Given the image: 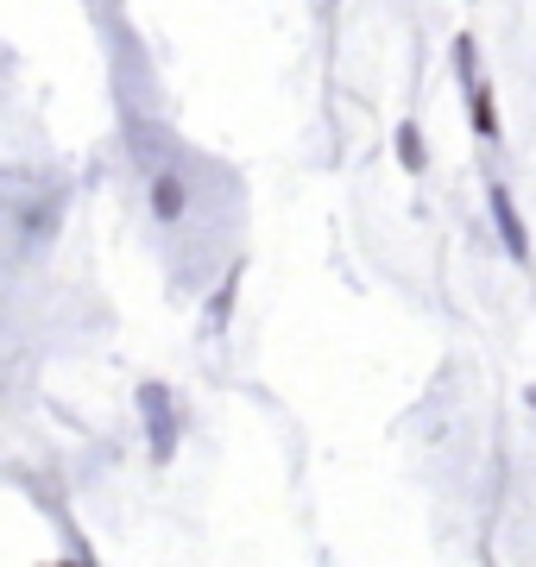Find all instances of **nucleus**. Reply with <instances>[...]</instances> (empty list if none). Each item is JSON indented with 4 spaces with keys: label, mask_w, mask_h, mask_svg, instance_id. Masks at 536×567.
I'll return each instance as SVG.
<instances>
[{
    "label": "nucleus",
    "mask_w": 536,
    "mask_h": 567,
    "mask_svg": "<svg viewBox=\"0 0 536 567\" xmlns=\"http://www.w3.org/2000/svg\"><path fill=\"white\" fill-rule=\"evenodd\" d=\"M140 416H145V447H152V461L171 466V461H177V442H184V416H177L171 385L145 379V385H140Z\"/></svg>",
    "instance_id": "2"
},
{
    "label": "nucleus",
    "mask_w": 536,
    "mask_h": 567,
    "mask_svg": "<svg viewBox=\"0 0 536 567\" xmlns=\"http://www.w3.org/2000/svg\"><path fill=\"white\" fill-rule=\"evenodd\" d=\"M467 114H474V133L480 140H498V102L486 82H467Z\"/></svg>",
    "instance_id": "5"
},
{
    "label": "nucleus",
    "mask_w": 536,
    "mask_h": 567,
    "mask_svg": "<svg viewBox=\"0 0 536 567\" xmlns=\"http://www.w3.org/2000/svg\"><path fill=\"white\" fill-rule=\"evenodd\" d=\"M486 203H493V227H498V240H505V252H512V265H530V234H524V215H517L512 189L493 183V189H486Z\"/></svg>",
    "instance_id": "3"
},
{
    "label": "nucleus",
    "mask_w": 536,
    "mask_h": 567,
    "mask_svg": "<svg viewBox=\"0 0 536 567\" xmlns=\"http://www.w3.org/2000/svg\"><path fill=\"white\" fill-rule=\"evenodd\" d=\"M240 271H247V265L234 259V265L221 271V284H215V297H208V316H203V328H208V334H221V328H227V316H234V297H240Z\"/></svg>",
    "instance_id": "4"
},
{
    "label": "nucleus",
    "mask_w": 536,
    "mask_h": 567,
    "mask_svg": "<svg viewBox=\"0 0 536 567\" xmlns=\"http://www.w3.org/2000/svg\"><path fill=\"white\" fill-rule=\"evenodd\" d=\"M58 227H63V189L44 183L39 196H32L20 183V189H13V252H20V259L44 252V246L58 240Z\"/></svg>",
    "instance_id": "1"
},
{
    "label": "nucleus",
    "mask_w": 536,
    "mask_h": 567,
    "mask_svg": "<svg viewBox=\"0 0 536 567\" xmlns=\"http://www.w3.org/2000/svg\"><path fill=\"white\" fill-rule=\"evenodd\" d=\"M454 70H461V82H480V51H474V32H461V39H454Z\"/></svg>",
    "instance_id": "7"
},
{
    "label": "nucleus",
    "mask_w": 536,
    "mask_h": 567,
    "mask_svg": "<svg viewBox=\"0 0 536 567\" xmlns=\"http://www.w3.org/2000/svg\"><path fill=\"white\" fill-rule=\"evenodd\" d=\"M398 158H404L411 177H416V171H430V145H423V126H416V121L398 126Z\"/></svg>",
    "instance_id": "6"
}]
</instances>
